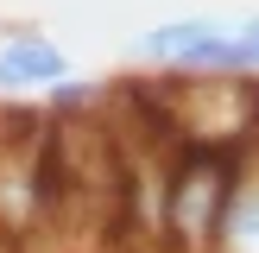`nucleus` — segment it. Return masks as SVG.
Segmentation results:
<instances>
[{
  "mask_svg": "<svg viewBox=\"0 0 259 253\" xmlns=\"http://www.w3.org/2000/svg\"><path fill=\"white\" fill-rule=\"evenodd\" d=\"M228 202H234V177H228V158L222 152H190L171 177H164V234H177L184 247H209L222 240V222H228Z\"/></svg>",
  "mask_w": 259,
  "mask_h": 253,
  "instance_id": "f257e3e1",
  "label": "nucleus"
},
{
  "mask_svg": "<svg viewBox=\"0 0 259 253\" xmlns=\"http://www.w3.org/2000/svg\"><path fill=\"white\" fill-rule=\"evenodd\" d=\"M70 76H76V63H70V51H63L57 38H45V32L0 38V89H7V95H51V89L70 82Z\"/></svg>",
  "mask_w": 259,
  "mask_h": 253,
  "instance_id": "f03ea898",
  "label": "nucleus"
},
{
  "mask_svg": "<svg viewBox=\"0 0 259 253\" xmlns=\"http://www.w3.org/2000/svg\"><path fill=\"white\" fill-rule=\"evenodd\" d=\"M228 19H215V13H184V19H158V25H146V32L133 38V57L139 63H158V70H184L190 63V51L202 45V38H215Z\"/></svg>",
  "mask_w": 259,
  "mask_h": 253,
  "instance_id": "7ed1b4c3",
  "label": "nucleus"
},
{
  "mask_svg": "<svg viewBox=\"0 0 259 253\" xmlns=\"http://www.w3.org/2000/svg\"><path fill=\"white\" fill-rule=\"evenodd\" d=\"M234 38H240V51H247V63L259 70V13H247V19L234 25Z\"/></svg>",
  "mask_w": 259,
  "mask_h": 253,
  "instance_id": "20e7f679",
  "label": "nucleus"
}]
</instances>
